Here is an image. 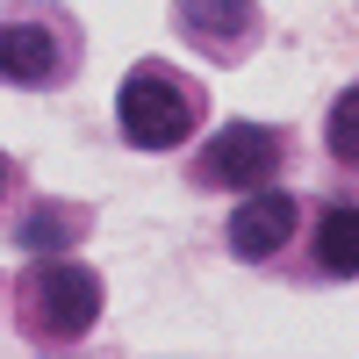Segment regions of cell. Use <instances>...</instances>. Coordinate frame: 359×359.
<instances>
[{"mask_svg":"<svg viewBox=\"0 0 359 359\" xmlns=\"http://www.w3.org/2000/svg\"><path fill=\"white\" fill-rule=\"evenodd\" d=\"M15 309H22V331H29V338L72 345V338L94 331V316H101V280L86 273L79 259L43 252V259L22 273V287H15Z\"/></svg>","mask_w":359,"mask_h":359,"instance_id":"cell-1","label":"cell"},{"mask_svg":"<svg viewBox=\"0 0 359 359\" xmlns=\"http://www.w3.org/2000/svg\"><path fill=\"white\" fill-rule=\"evenodd\" d=\"M115 115H123V137H130V144L165 151V144H180V137L194 130V94H187L165 65H137V72L123 79Z\"/></svg>","mask_w":359,"mask_h":359,"instance_id":"cell-2","label":"cell"},{"mask_svg":"<svg viewBox=\"0 0 359 359\" xmlns=\"http://www.w3.org/2000/svg\"><path fill=\"white\" fill-rule=\"evenodd\" d=\"M273 158H280V137L273 130H259V123H230V130H216V144H208V180H223V187H259L266 172H273Z\"/></svg>","mask_w":359,"mask_h":359,"instance_id":"cell-3","label":"cell"},{"mask_svg":"<svg viewBox=\"0 0 359 359\" xmlns=\"http://www.w3.org/2000/svg\"><path fill=\"white\" fill-rule=\"evenodd\" d=\"M287 230H294V201L252 187V201L230 216V252H237V259H273V252L287 245Z\"/></svg>","mask_w":359,"mask_h":359,"instance_id":"cell-4","label":"cell"},{"mask_svg":"<svg viewBox=\"0 0 359 359\" xmlns=\"http://www.w3.org/2000/svg\"><path fill=\"white\" fill-rule=\"evenodd\" d=\"M180 22H187L194 43L216 50V43H237L259 15H252V0H180Z\"/></svg>","mask_w":359,"mask_h":359,"instance_id":"cell-5","label":"cell"},{"mask_svg":"<svg viewBox=\"0 0 359 359\" xmlns=\"http://www.w3.org/2000/svg\"><path fill=\"white\" fill-rule=\"evenodd\" d=\"M50 65H57L50 29H36V22H8L0 29V79H43Z\"/></svg>","mask_w":359,"mask_h":359,"instance_id":"cell-6","label":"cell"},{"mask_svg":"<svg viewBox=\"0 0 359 359\" xmlns=\"http://www.w3.org/2000/svg\"><path fill=\"white\" fill-rule=\"evenodd\" d=\"M316 266H323V273H338V280L359 273V208H331V216H323V230H316Z\"/></svg>","mask_w":359,"mask_h":359,"instance_id":"cell-7","label":"cell"},{"mask_svg":"<svg viewBox=\"0 0 359 359\" xmlns=\"http://www.w3.org/2000/svg\"><path fill=\"white\" fill-rule=\"evenodd\" d=\"M72 237H79V216H65V208H36V216L22 223V245L36 252V259H43V252H65Z\"/></svg>","mask_w":359,"mask_h":359,"instance_id":"cell-8","label":"cell"},{"mask_svg":"<svg viewBox=\"0 0 359 359\" xmlns=\"http://www.w3.org/2000/svg\"><path fill=\"white\" fill-rule=\"evenodd\" d=\"M331 151L359 165V86H345V94L331 101Z\"/></svg>","mask_w":359,"mask_h":359,"instance_id":"cell-9","label":"cell"},{"mask_svg":"<svg viewBox=\"0 0 359 359\" xmlns=\"http://www.w3.org/2000/svg\"><path fill=\"white\" fill-rule=\"evenodd\" d=\"M0 187H8V158H0Z\"/></svg>","mask_w":359,"mask_h":359,"instance_id":"cell-10","label":"cell"}]
</instances>
